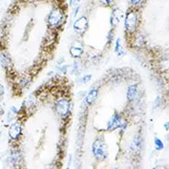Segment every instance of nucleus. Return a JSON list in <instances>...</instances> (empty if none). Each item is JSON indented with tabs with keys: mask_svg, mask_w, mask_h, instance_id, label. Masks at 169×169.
Returning a JSON list of instances; mask_svg holds the SVG:
<instances>
[{
	"mask_svg": "<svg viewBox=\"0 0 169 169\" xmlns=\"http://www.w3.org/2000/svg\"><path fill=\"white\" fill-rule=\"evenodd\" d=\"M139 15L138 11L136 9H130L127 11L125 19V26L127 32H132L136 30L138 25Z\"/></svg>",
	"mask_w": 169,
	"mask_h": 169,
	"instance_id": "1",
	"label": "nucleus"
},
{
	"mask_svg": "<svg viewBox=\"0 0 169 169\" xmlns=\"http://www.w3.org/2000/svg\"><path fill=\"white\" fill-rule=\"evenodd\" d=\"M56 111L60 117H68L69 112H70V103L66 98H59L56 102Z\"/></svg>",
	"mask_w": 169,
	"mask_h": 169,
	"instance_id": "2",
	"label": "nucleus"
},
{
	"mask_svg": "<svg viewBox=\"0 0 169 169\" xmlns=\"http://www.w3.org/2000/svg\"><path fill=\"white\" fill-rule=\"evenodd\" d=\"M64 20V12L63 10L56 7V9H53L48 15V24L51 27H56L59 24L62 23Z\"/></svg>",
	"mask_w": 169,
	"mask_h": 169,
	"instance_id": "3",
	"label": "nucleus"
},
{
	"mask_svg": "<svg viewBox=\"0 0 169 169\" xmlns=\"http://www.w3.org/2000/svg\"><path fill=\"white\" fill-rule=\"evenodd\" d=\"M92 151L93 152L94 156H95L97 159H105L107 155L105 143L101 142L100 139H97V141L93 142L92 146Z\"/></svg>",
	"mask_w": 169,
	"mask_h": 169,
	"instance_id": "4",
	"label": "nucleus"
},
{
	"mask_svg": "<svg viewBox=\"0 0 169 169\" xmlns=\"http://www.w3.org/2000/svg\"><path fill=\"white\" fill-rule=\"evenodd\" d=\"M9 137L12 139H18L19 138L20 134H21V126L19 123H15L9 127Z\"/></svg>",
	"mask_w": 169,
	"mask_h": 169,
	"instance_id": "5",
	"label": "nucleus"
},
{
	"mask_svg": "<svg viewBox=\"0 0 169 169\" xmlns=\"http://www.w3.org/2000/svg\"><path fill=\"white\" fill-rule=\"evenodd\" d=\"M122 119L120 117V116L117 114L114 115L112 117V118L110 119L109 122H108V125H107V129H110V130H113V129H116L117 127H120L121 123H122Z\"/></svg>",
	"mask_w": 169,
	"mask_h": 169,
	"instance_id": "6",
	"label": "nucleus"
},
{
	"mask_svg": "<svg viewBox=\"0 0 169 169\" xmlns=\"http://www.w3.org/2000/svg\"><path fill=\"white\" fill-rule=\"evenodd\" d=\"M88 26V19L86 17H81L76 20L74 24V29L76 32H84Z\"/></svg>",
	"mask_w": 169,
	"mask_h": 169,
	"instance_id": "7",
	"label": "nucleus"
},
{
	"mask_svg": "<svg viewBox=\"0 0 169 169\" xmlns=\"http://www.w3.org/2000/svg\"><path fill=\"white\" fill-rule=\"evenodd\" d=\"M122 17H123L122 12L118 9H115L112 13V16H111V24H112V25H115V26L117 25Z\"/></svg>",
	"mask_w": 169,
	"mask_h": 169,
	"instance_id": "8",
	"label": "nucleus"
},
{
	"mask_svg": "<svg viewBox=\"0 0 169 169\" xmlns=\"http://www.w3.org/2000/svg\"><path fill=\"white\" fill-rule=\"evenodd\" d=\"M138 93V86L134 84V85H130L129 88H127V97L129 100H133V99L137 96Z\"/></svg>",
	"mask_w": 169,
	"mask_h": 169,
	"instance_id": "9",
	"label": "nucleus"
},
{
	"mask_svg": "<svg viewBox=\"0 0 169 169\" xmlns=\"http://www.w3.org/2000/svg\"><path fill=\"white\" fill-rule=\"evenodd\" d=\"M97 94H98V92L97 90H92L91 92L88 93L87 97H86V102H87L88 105H92L93 103L96 100L97 98Z\"/></svg>",
	"mask_w": 169,
	"mask_h": 169,
	"instance_id": "10",
	"label": "nucleus"
},
{
	"mask_svg": "<svg viewBox=\"0 0 169 169\" xmlns=\"http://www.w3.org/2000/svg\"><path fill=\"white\" fill-rule=\"evenodd\" d=\"M69 52H70L71 56L73 57H80L82 55V53H83V49H82L81 47L72 46L70 48V50H69Z\"/></svg>",
	"mask_w": 169,
	"mask_h": 169,
	"instance_id": "11",
	"label": "nucleus"
},
{
	"mask_svg": "<svg viewBox=\"0 0 169 169\" xmlns=\"http://www.w3.org/2000/svg\"><path fill=\"white\" fill-rule=\"evenodd\" d=\"M142 147V139L141 138H136L134 139V142H132V145H131V148L134 149L135 151H139Z\"/></svg>",
	"mask_w": 169,
	"mask_h": 169,
	"instance_id": "12",
	"label": "nucleus"
},
{
	"mask_svg": "<svg viewBox=\"0 0 169 169\" xmlns=\"http://www.w3.org/2000/svg\"><path fill=\"white\" fill-rule=\"evenodd\" d=\"M0 60H1V63L4 67H7V65L10 64V59H9V56L5 55V54H2V55L0 56Z\"/></svg>",
	"mask_w": 169,
	"mask_h": 169,
	"instance_id": "13",
	"label": "nucleus"
},
{
	"mask_svg": "<svg viewBox=\"0 0 169 169\" xmlns=\"http://www.w3.org/2000/svg\"><path fill=\"white\" fill-rule=\"evenodd\" d=\"M154 143H155V148H156V150H162L163 148H164V144H163L162 141H161L160 139L155 138V139H154Z\"/></svg>",
	"mask_w": 169,
	"mask_h": 169,
	"instance_id": "14",
	"label": "nucleus"
},
{
	"mask_svg": "<svg viewBox=\"0 0 169 169\" xmlns=\"http://www.w3.org/2000/svg\"><path fill=\"white\" fill-rule=\"evenodd\" d=\"M103 5H105V6H111L114 4V0H99Z\"/></svg>",
	"mask_w": 169,
	"mask_h": 169,
	"instance_id": "15",
	"label": "nucleus"
},
{
	"mask_svg": "<svg viewBox=\"0 0 169 169\" xmlns=\"http://www.w3.org/2000/svg\"><path fill=\"white\" fill-rule=\"evenodd\" d=\"M121 47H120V40L117 39V43H116V48H115V52L117 54H119V51L121 50Z\"/></svg>",
	"mask_w": 169,
	"mask_h": 169,
	"instance_id": "16",
	"label": "nucleus"
},
{
	"mask_svg": "<svg viewBox=\"0 0 169 169\" xmlns=\"http://www.w3.org/2000/svg\"><path fill=\"white\" fill-rule=\"evenodd\" d=\"M129 1H130V4H131V5L137 6V5H139V4L142 1V0H129Z\"/></svg>",
	"mask_w": 169,
	"mask_h": 169,
	"instance_id": "17",
	"label": "nucleus"
},
{
	"mask_svg": "<svg viewBox=\"0 0 169 169\" xmlns=\"http://www.w3.org/2000/svg\"><path fill=\"white\" fill-rule=\"evenodd\" d=\"M90 80H91V75H87V76H85V77L82 78V79H81V82H82V83H84V82H87Z\"/></svg>",
	"mask_w": 169,
	"mask_h": 169,
	"instance_id": "18",
	"label": "nucleus"
},
{
	"mask_svg": "<svg viewBox=\"0 0 169 169\" xmlns=\"http://www.w3.org/2000/svg\"><path fill=\"white\" fill-rule=\"evenodd\" d=\"M69 3H70V6L74 7V6H77L78 4L80 3V0H69Z\"/></svg>",
	"mask_w": 169,
	"mask_h": 169,
	"instance_id": "19",
	"label": "nucleus"
},
{
	"mask_svg": "<svg viewBox=\"0 0 169 169\" xmlns=\"http://www.w3.org/2000/svg\"><path fill=\"white\" fill-rule=\"evenodd\" d=\"M0 136H1V132H0Z\"/></svg>",
	"mask_w": 169,
	"mask_h": 169,
	"instance_id": "20",
	"label": "nucleus"
},
{
	"mask_svg": "<svg viewBox=\"0 0 169 169\" xmlns=\"http://www.w3.org/2000/svg\"><path fill=\"white\" fill-rule=\"evenodd\" d=\"M34 1H35V0H34Z\"/></svg>",
	"mask_w": 169,
	"mask_h": 169,
	"instance_id": "21",
	"label": "nucleus"
}]
</instances>
